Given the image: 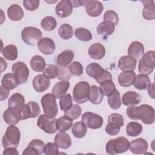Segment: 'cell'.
Instances as JSON below:
<instances>
[{
  "mask_svg": "<svg viewBox=\"0 0 155 155\" xmlns=\"http://www.w3.org/2000/svg\"><path fill=\"white\" fill-rule=\"evenodd\" d=\"M130 146L129 140L125 137L109 140L105 146V151L109 154H116L127 151Z\"/></svg>",
  "mask_w": 155,
  "mask_h": 155,
  "instance_id": "obj_1",
  "label": "cell"
},
{
  "mask_svg": "<svg viewBox=\"0 0 155 155\" xmlns=\"http://www.w3.org/2000/svg\"><path fill=\"white\" fill-rule=\"evenodd\" d=\"M21 133L15 125H10L2 139V146L4 148L8 147L17 148L20 141Z\"/></svg>",
  "mask_w": 155,
  "mask_h": 155,
  "instance_id": "obj_2",
  "label": "cell"
},
{
  "mask_svg": "<svg viewBox=\"0 0 155 155\" xmlns=\"http://www.w3.org/2000/svg\"><path fill=\"white\" fill-rule=\"evenodd\" d=\"M86 72L89 76L94 78L99 84L107 79L112 80L111 74L104 69L97 63L94 62L88 64L86 68Z\"/></svg>",
  "mask_w": 155,
  "mask_h": 155,
  "instance_id": "obj_3",
  "label": "cell"
},
{
  "mask_svg": "<svg viewBox=\"0 0 155 155\" xmlns=\"http://www.w3.org/2000/svg\"><path fill=\"white\" fill-rule=\"evenodd\" d=\"M90 84L85 81L78 82L73 90V98L78 104H84L89 100Z\"/></svg>",
  "mask_w": 155,
  "mask_h": 155,
  "instance_id": "obj_4",
  "label": "cell"
},
{
  "mask_svg": "<svg viewBox=\"0 0 155 155\" xmlns=\"http://www.w3.org/2000/svg\"><path fill=\"white\" fill-rule=\"evenodd\" d=\"M154 67V51L153 50L148 51L143 54L142 58L139 60L138 71L140 74L148 76L153 72Z\"/></svg>",
  "mask_w": 155,
  "mask_h": 155,
  "instance_id": "obj_5",
  "label": "cell"
},
{
  "mask_svg": "<svg viewBox=\"0 0 155 155\" xmlns=\"http://www.w3.org/2000/svg\"><path fill=\"white\" fill-rule=\"evenodd\" d=\"M44 114L51 118L56 116L58 112L56 97L52 93H47L44 95L41 100Z\"/></svg>",
  "mask_w": 155,
  "mask_h": 155,
  "instance_id": "obj_6",
  "label": "cell"
},
{
  "mask_svg": "<svg viewBox=\"0 0 155 155\" xmlns=\"http://www.w3.org/2000/svg\"><path fill=\"white\" fill-rule=\"evenodd\" d=\"M42 34L41 31L36 27H26L21 32V38L22 41L28 45H38L42 39Z\"/></svg>",
  "mask_w": 155,
  "mask_h": 155,
  "instance_id": "obj_7",
  "label": "cell"
},
{
  "mask_svg": "<svg viewBox=\"0 0 155 155\" xmlns=\"http://www.w3.org/2000/svg\"><path fill=\"white\" fill-rule=\"evenodd\" d=\"M137 114L139 119L147 125H151L154 122V109L148 104H142L137 107Z\"/></svg>",
  "mask_w": 155,
  "mask_h": 155,
  "instance_id": "obj_8",
  "label": "cell"
},
{
  "mask_svg": "<svg viewBox=\"0 0 155 155\" xmlns=\"http://www.w3.org/2000/svg\"><path fill=\"white\" fill-rule=\"evenodd\" d=\"M57 119L51 118L45 114H41L39 116L37 121L38 127L48 134H53L58 130Z\"/></svg>",
  "mask_w": 155,
  "mask_h": 155,
  "instance_id": "obj_9",
  "label": "cell"
},
{
  "mask_svg": "<svg viewBox=\"0 0 155 155\" xmlns=\"http://www.w3.org/2000/svg\"><path fill=\"white\" fill-rule=\"evenodd\" d=\"M12 70L19 85L27 82L30 71L25 64L20 61L16 62L12 65Z\"/></svg>",
  "mask_w": 155,
  "mask_h": 155,
  "instance_id": "obj_10",
  "label": "cell"
},
{
  "mask_svg": "<svg viewBox=\"0 0 155 155\" xmlns=\"http://www.w3.org/2000/svg\"><path fill=\"white\" fill-rule=\"evenodd\" d=\"M81 120L87 127L93 130L101 128L104 122L102 116L92 112L84 113L82 116Z\"/></svg>",
  "mask_w": 155,
  "mask_h": 155,
  "instance_id": "obj_11",
  "label": "cell"
},
{
  "mask_svg": "<svg viewBox=\"0 0 155 155\" xmlns=\"http://www.w3.org/2000/svg\"><path fill=\"white\" fill-rule=\"evenodd\" d=\"M41 111V108L37 102L33 101L29 102L24 105L20 113L21 119L35 118L39 116Z\"/></svg>",
  "mask_w": 155,
  "mask_h": 155,
  "instance_id": "obj_12",
  "label": "cell"
},
{
  "mask_svg": "<svg viewBox=\"0 0 155 155\" xmlns=\"http://www.w3.org/2000/svg\"><path fill=\"white\" fill-rule=\"evenodd\" d=\"M45 145L44 142L42 140L33 139L23 151L22 155H41L44 153Z\"/></svg>",
  "mask_w": 155,
  "mask_h": 155,
  "instance_id": "obj_13",
  "label": "cell"
},
{
  "mask_svg": "<svg viewBox=\"0 0 155 155\" xmlns=\"http://www.w3.org/2000/svg\"><path fill=\"white\" fill-rule=\"evenodd\" d=\"M25 105V99L22 94L19 93H14L8 101V108L20 114Z\"/></svg>",
  "mask_w": 155,
  "mask_h": 155,
  "instance_id": "obj_14",
  "label": "cell"
},
{
  "mask_svg": "<svg viewBox=\"0 0 155 155\" xmlns=\"http://www.w3.org/2000/svg\"><path fill=\"white\" fill-rule=\"evenodd\" d=\"M73 5L71 1L62 0L59 1L55 7V12L58 17L65 18L69 16L73 12Z\"/></svg>",
  "mask_w": 155,
  "mask_h": 155,
  "instance_id": "obj_15",
  "label": "cell"
},
{
  "mask_svg": "<svg viewBox=\"0 0 155 155\" xmlns=\"http://www.w3.org/2000/svg\"><path fill=\"white\" fill-rule=\"evenodd\" d=\"M32 85L34 89L42 93L46 91L50 85V79L44 74H40L36 76L32 81Z\"/></svg>",
  "mask_w": 155,
  "mask_h": 155,
  "instance_id": "obj_16",
  "label": "cell"
},
{
  "mask_svg": "<svg viewBox=\"0 0 155 155\" xmlns=\"http://www.w3.org/2000/svg\"><path fill=\"white\" fill-rule=\"evenodd\" d=\"M148 145L147 140L143 138H137L130 143L129 149L135 154H145L148 150Z\"/></svg>",
  "mask_w": 155,
  "mask_h": 155,
  "instance_id": "obj_17",
  "label": "cell"
},
{
  "mask_svg": "<svg viewBox=\"0 0 155 155\" xmlns=\"http://www.w3.org/2000/svg\"><path fill=\"white\" fill-rule=\"evenodd\" d=\"M85 7L87 13L91 17L100 16L104 10L103 4L99 1H87Z\"/></svg>",
  "mask_w": 155,
  "mask_h": 155,
  "instance_id": "obj_18",
  "label": "cell"
},
{
  "mask_svg": "<svg viewBox=\"0 0 155 155\" xmlns=\"http://www.w3.org/2000/svg\"><path fill=\"white\" fill-rule=\"evenodd\" d=\"M136 77V74L134 71H124L118 76L119 84L122 87H128L133 84Z\"/></svg>",
  "mask_w": 155,
  "mask_h": 155,
  "instance_id": "obj_19",
  "label": "cell"
},
{
  "mask_svg": "<svg viewBox=\"0 0 155 155\" xmlns=\"http://www.w3.org/2000/svg\"><path fill=\"white\" fill-rule=\"evenodd\" d=\"M38 47L42 53L45 55H50L54 51L56 45L54 42L51 38H44L38 44Z\"/></svg>",
  "mask_w": 155,
  "mask_h": 155,
  "instance_id": "obj_20",
  "label": "cell"
},
{
  "mask_svg": "<svg viewBox=\"0 0 155 155\" xmlns=\"http://www.w3.org/2000/svg\"><path fill=\"white\" fill-rule=\"evenodd\" d=\"M137 60L129 55L123 56L120 58L118 62V68L122 71L132 70L136 69Z\"/></svg>",
  "mask_w": 155,
  "mask_h": 155,
  "instance_id": "obj_21",
  "label": "cell"
},
{
  "mask_svg": "<svg viewBox=\"0 0 155 155\" xmlns=\"http://www.w3.org/2000/svg\"><path fill=\"white\" fill-rule=\"evenodd\" d=\"M74 58V52L71 50H65L58 55L56 64L59 67H67Z\"/></svg>",
  "mask_w": 155,
  "mask_h": 155,
  "instance_id": "obj_22",
  "label": "cell"
},
{
  "mask_svg": "<svg viewBox=\"0 0 155 155\" xmlns=\"http://www.w3.org/2000/svg\"><path fill=\"white\" fill-rule=\"evenodd\" d=\"M54 143L61 149H67L71 145V139L65 131H60L54 137Z\"/></svg>",
  "mask_w": 155,
  "mask_h": 155,
  "instance_id": "obj_23",
  "label": "cell"
},
{
  "mask_svg": "<svg viewBox=\"0 0 155 155\" xmlns=\"http://www.w3.org/2000/svg\"><path fill=\"white\" fill-rule=\"evenodd\" d=\"M70 87V82L68 81H61L57 82L53 87L51 93L56 99H60L66 94Z\"/></svg>",
  "mask_w": 155,
  "mask_h": 155,
  "instance_id": "obj_24",
  "label": "cell"
},
{
  "mask_svg": "<svg viewBox=\"0 0 155 155\" xmlns=\"http://www.w3.org/2000/svg\"><path fill=\"white\" fill-rule=\"evenodd\" d=\"M143 5L142 16L147 20H153L155 18V4L153 0L142 1Z\"/></svg>",
  "mask_w": 155,
  "mask_h": 155,
  "instance_id": "obj_25",
  "label": "cell"
},
{
  "mask_svg": "<svg viewBox=\"0 0 155 155\" xmlns=\"http://www.w3.org/2000/svg\"><path fill=\"white\" fill-rule=\"evenodd\" d=\"M88 53L92 59L99 60L104 57L105 48L102 44L94 43L89 47Z\"/></svg>",
  "mask_w": 155,
  "mask_h": 155,
  "instance_id": "obj_26",
  "label": "cell"
},
{
  "mask_svg": "<svg viewBox=\"0 0 155 155\" xmlns=\"http://www.w3.org/2000/svg\"><path fill=\"white\" fill-rule=\"evenodd\" d=\"M144 50L143 45L141 42L135 41L130 44L128 48V54L136 59H139L144 54Z\"/></svg>",
  "mask_w": 155,
  "mask_h": 155,
  "instance_id": "obj_27",
  "label": "cell"
},
{
  "mask_svg": "<svg viewBox=\"0 0 155 155\" xmlns=\"http://www.w3.org/2000/svg\"><path fill=\"white\" fill-rule=\"evenodd\" d=\"M7 15L13 21H20L24 16V11L20 5L14 4L8 8Z\"/></svg>",
  "mask_w": 155,
  "mask_h": 155,
  "instance_id": "obj_28",
  "label": "cell"
},
{
  "mask_svg": "<svg viewBox=\"0 0 155 155\" xmlns=\"http://www.w3.org/2000/svg\"><path fill=\"white\" fill-rule=\"evenodd\" d=\"M104 98V94L101 88L97 85H93L90 87L89 101L94 105L101 104Z\"/></svg>",
  "mask_w": 155,
  "mask_h": 155,
  "instance_id": "obj_29",
  "label": "cell"
},
{
  "mask_svg": "<svg viewBox=\"0 0 155 155\" xmlns=\"http://www.w3.org/2000/svg\"><path fill=\"white\" fill-rule=\"evenodd\" d=\"M140 101V96L132 91H128L122 96V102L124 105H137Z\"/></svg>",
  "mask_w": 155,
  "mask_h": 155,
  "instance_id": "obj_30",
  "label": "cell"
},
{
  "mask_svg": "<svg viewBox=\"0 0 155 155\" xmlns=\"http://www.w3.org/2000/svg\"><path fill=\"white\" fill-rule=\"evenodd\" d=\"M115 25L109 21H103L97 27L96 31L98 35L108 36L114 31Z\"/></svg>",
  "mask_w": 155,
  "mask_h": 155,
  "instance_id": "obj_31",
  "label": "cell"
},
{
  "mask_svg": "<svg viewBox=\"0 0 155 155\" xmlns=\"http://www.w3.org/2000/svg\"><path fill=\"white\" fill-rule=\"evenodd\" d=\"M3 119L8 125H16L21 120V115L10 108H7L3 113Z\"/></svg>",
  "mask_w": 155,
  "mask_h": 155,
  "instance_id": "obj_32",
  "label": "cell"
},
{
  "mask_svg": "<svg viewBox=\"0 0 155 155\" xmlns=\"http://www.w3.org/2000/svg\"><path fill=\"white\" fill-rule=\"evenodd\" d=\"M30 64L32 70L36 72L43 71L46 66L45 59L40 55L33 56L30 60Z\"/></svg>",
  "mask_w": 155,
  "mask_h": 155,
  "instance_id": "obj_33",
  "label": "cell"
},
{
  "mask_svg": "<svg viewBox=\"0 0 155 155\" xmlns=\"http://www.w3.org/2000/svg\"><path fill=\"white\" fill-rule=\"evenodd\" d=\"M18 85L13 73H8L4 74L1 80V85L8 90L15 88Z\"/></svg>",
  "mask_w": 155,
  "mask_h": 155,
  "instance_id": "obj_34",
  "label": "cell"
},
{
  "mask_svg": "<svg viewBox=\"0 0 155 155\" xmlns=\"http://www.w3.org/2000/svg\"><path fill=\"white\" fill-rule=\"evenodd\" d=\"M151 84L150 79L147 75L143 74H139L136 75L134 82L133 83L134 87L141 90H146Z\"/></svg>",
  "mask_w": 155,
  "mask_h": 155,
  "instance_id": "obj_35",
  "label": "cell"
},
{
  "mask_svg": "<svg viewBox=\"0 0 155 155\" xmlns=\"http://www.w3.org/2000/svg\"><path fill=\"white\" fill-rule=\"evenodd\" d=\"M87 132V127L82 122H76L71 126V133L78 139L84 137L86 135Z\"/></svg>",
  "mask_w": 155,
  "mask_h": 155,
  "instance_id": "obj_36",
  "label": "cell"
},
{
  "mask_svg": "<svg viewBox=\"0 0 155 155\" xmlns=\"http://www.w3.org/2000/svg\"><path fill=\"white\" fill-rule=\"evenodd\" d=\"M3 56L8 61H14L18 58V48L16 46L10 44L5 46L1 51Z\"/></svg>",
  "mask_w": 155,
  "mask_h": 155,
  "instance_id": "obj_37",
  "label": "cell"
},
{
  "mask_svg": "<svg viewBox=\"0 0 155 155\" xmlns=\"http://www.w3.org/2000/svg\"><path fill=\"white\" fill-rule=\"evenodd\" d=\"M107 101L109 106L113 110L119 108L122 105L120 94L117 90H116L111 94L108 96Z\"/></svg>",
  "mask_w": 155,
  "mask_h": 155,
  "instance_id": "obj_38",
  "label": "cell"
},
{
  "mask_svg": "<svg viewBox=\"0 0 155 155\" xmlns=\"http://www.w3.org/2000/svg\"><path fill=\"white\" fill-rule=\"evenodd\" d=\"M142 130L143 127L141 124L136 122H131L126 127V133L129 136L136 137L140 134Z\"/></svg>",
  "mask_w": 155,
  "mask_h": 155,
  "instance_id": "obj_39",
  "label": "cell"
},
{
  "mask_svg": "<svg viewBox=\"0 0 155 155\" xmlns=\"http://www.w3.org/2000/svg\"><path fill=\"white\" fill-rule=\"evenodd\" d=\"M57 128L60 131L68 130L73 125V120L69 117L64 115L57 119Z\"/></svg>",
  "mask_w": 155,
  "mask_h": 155,
  "instance_id": "obj_40",
  "label": "cell"
},
{
  "mask_svg": "<svg viewBox=\"0 0 155 155\" xmlns=\"http://www.w3.org/2000/svg\"><path fill=\"white\" fill-rule=\"evenodd\" d=\"M58 34L62 39L66 40L70 39L73 36L74 31L73 27L70 25L64 24L60 26L58 30Z\"/></svg>",
  "mask_w": 155,
  "mask_h": 155,
  "instance_id": "obj_41",
  "label": "cell"
},
{
  "mask_svg": "<svg viewBox=\"0 0 155 155\" xmlns=\"http://www.w3.org/2000/svg\"><path fill=\"white\" fill-rule=\"evenodd\" d=\"M103 93V94L107 96L111 94L116 89V86L111 79H107L100 84L99 87Z\"/></svg>",
  "mask_w": 155,
  "mask_h": 155,
  "instance_id": "obj_42",
  "label": "cell"
},
{
  "mask_svg": "<svg viewBox=\"0 0 155 155\" xmlns=\"http://www.w3.org/2000/svg\"><path fill=\"white\" fill-rule=\"evenodd\" d=\"M74 35L79 40L84 42L90 41L93 37L91 33L88 30L82 27L76 28Z\"/></svg>",
  "mask_w": 155,
  "mask_h": 155,
  "instance_id": "obj_43",
  "label": "cell"
},
{
  "mask_svg": "<svg viewBox=\"0 0 155 155\" xmlns=\"http://www.w3.org/2000/svg\"><path fill=\"white\" fill-rule=\"evenodd\" d=\"M41 25L42 28L45 30L52 31L56 28L57 25V22L54 17L48 16L42 19Z\"/></svg>",
  "mask_w": 155,
  "mask_h": 155,
  "instance_id": "obj_44",
  "label": "cell"
},
{
  "mask_svg": "<svg viewBox=\"0 0 155 155\" xmlns=\"http://www.w3.org/2000/svg\"><path fill=\"white\" fill-rule=\"evenodd\" d=\"M82 110L78 104H73L72 106L67 110L65 111L64 115L69 117L72 120L78 119L81 114Z\"/></svg>",
  "mask_w": 155,
  "mask_h": 155,
  "instance_id": "obj_45",
  "label": "cell"
},
{
  "mask_svg": "<svg viewBox=\"0 0 155 155\" xmlns=\"http://www.w3.org/2000/svg\"><path fill=\"white\" fill-rule=\"evenodd\" d=\"M73 105L72 97L70 93L65 94L59 100V106L61 110L65 111L68 110Z\"/></svg>",
  "mask_w": 155,
  "mask_h": 155,
  "instance_id": "obj_46",
  "label": "cell"
},
{
  "mask_svg": "<svg viewBox=\"0 0 155 155\" xmlns=\"http://www.w3.org/2000/svg\"><path fill=\"white\" fill-rule=\"evenodd\" d=\"M43 74L47 76L49 79H54L59 74V68L57 65L48 64L43 71Z\"/></svg>",
  "mask_w": 155,
  "mask_h": 155,
  "instance_id": "obj_47",
  "label": "cell"
},
{
  "mask_svg": "<svg viewBox=\"0 0 155 155\" xmlns=\"http://www.w3.org/2000/svg\"><path fill=\"white\" fill-rule=\"evenodd\" d=\"M68 70L71 74L75 76H81L83 74L82 65L78 61H74L71 63L68 67Z\"/></svg>",
  "mask_w": 155,
  "mask_h": 155,
  "instance_id": "obj_48",
  "label": "cell"
},
{
  "mask_svg": "<svg viewBox=\"0 0 155 155\" xmlns=\"http://www.w3.org/2000/svg\"><path fill=\"white\" fill-rule=\"evenodd\" d=\"M104 21H109L117 25L119 22V16L116 12L108 10L104 13Z\"/></svg>",
  "mask_w": 155,
  "mask_h": 155,
  "instance_id": "obj_49",
  "label": "cell"
},
{
  "mask_svg": "<svg viewBox=\"0 0 155 155\" xmlns=\"http://www.w3.org/2000/svg\"><path fill=\"white\" fill-rule=\"evenodd\" d=\"M58 146L53 142L47 143L44 149V154L45 155H57L59 154Z\"/></svg>",
  "mask_w": 155,
  "mask_h": 155,
  "instance_id": "obj_50",
  "label": "cell"
},
{
  "mask_svg": "<svg viewBox=\"0 0 155 155\" xmlns=\"http://www.w3.org/2000/svg\"><path fill=\"white\" fill-rule=\"evenodd\" d=\"M120 129V126L118 124L113 122H108L105 130L106 133L110 136H116L117 135Z\"/></svg>",
  "mask_w": 155,
  "mask_h": 155,
  "instance_id": "obj_51",
  "label": "cell"
},
{
  "mask_svg": "<svg viewBox=\"0 0 155 155\" xmlns=\"http://www.w3.org/2000/svg\"><path fill=\"white\" fill-rule=\"evenodd\" d=\"M124 119L123 116L119 113H111L108 117V122L116 123L118 124L119 126H120V127L124 126Z\"/></svg>",
  "mask_w": 155,
  "mask_h": 155,
  "instance_id": "obj_52",
  "label": "cell"
},
{
  "mask_svg": "<svg viewBox=\"0 0 155 155\" xmlns=\"http://www.w3.org/2000/svg\"><path fill=\"white\" fill-rule=\"evenodd\" d=\"M40 1L38 0H24L23 5L24 8L28 11H34L39 6Z\"/></svg>",
  "mask_w": 155,
  "mask_h": 155,
  "instance_id": "obj_53",
  "label": "cell"
},
{
  "mask_svg": "<svg viewBox=\"0 0 155 155\" xmlns=\"http://www.w3.org/2000/svg\"><path fill=\"white\" fill-rule=\"evenodd\" d=\"M58 67L59 68V74L57 78L62 81L69 80L71 76V75L70 74L71 73L70 72L69 70L67 69V67H62L59 66Z\"/></svg>",
  "mask_w": 155,
  "mask_h": 155,
  "instance_id": "obj_54",
  "label": "cell"
},
{
  "mask_svg": "<svg viewBox=\"0 0 155 155\" xmlns=\"http://www.w3.org/2000/svg\"><path fill=\"white\" fill-rule=\"evenodd\" d=\"M127 116L134 120H139L137 114V107L134 105H130L126 110Z\"/></svg>",
  "mask_w": 155,
  "mask_h": 155,
  "instance_id": "obj_55",
  "label": "cell"
},
{
  "mask_svg": "<svg viewBox=\"0 0 155 155\" xmlns=\"http://www.w3.org/2000/svg\"><path fill=\"white\" fill-rule=\"evenodd\" d=\"M3 154L7 155H18L19 153L18 152L16 148L15 147H8L4 148L3 151Z\"/></svg>",
  "mask_w": 155,
  "mask_h": 155,
  "instance_id": "obj_56",
  "label": "cell"
},
{
  "mask_svg": "<svg viewBox=\"0 0 155 155\" xmlns=\"http://www.w3.org/2000/svg\"><path fill=\"white\" fill-rule=\"evenodd\" d=\"M1 88V99L0 100L4 101L5 99H6L9 95V90L4 88L2 85L0 87Z\"/></svg>",
  "mask_w": 155,
  "mask_h": 155,
  "instance_id": "obj_57",
  "label": "cell"
},
{
  "mask_svg": "<svg viewBox=\"0 0 155 155\" xmlns=\"http://www.w3.org/2000/svg\"><path fill=\"white\" fill-rule=\"evenodd\" d=\"M148 93L152 99H154V84L151 83L147 88Z\"/></svg>",
  "mask_w": 155,
  "mask_h": 155,
  "instance_id": "obj_58",
  "label": "cell"
},
{
  "mask_svg": "<svg viewBox=\"0 0 155 155\" xmlns=\"http://www.w3.org/2000/svg\"><path fill=\"white\" fill-rule=\"evenodd\" d=\"M71 4L74 7H79L80 6L85 5L87 1H71Z\"/></svg>",
  "mask_w": 155,
  "mask_h": 155,
  "instance_id": "obj_59",
  "label": "cell"
},
{
  "mask_svg": "<svg viewBox=\"0 0 155 155\" xmlns=\"http://www.w3.org/2000/svg\"><path fill=\"white\" fill-rule=\"evenodd\" d=\"M0 58H1V62H2V63H1V71H2L3 70H4L6 69L7 66V64L6 61H4L2 57H1Z\"/></svg>",
  "mask_w": 155,
  "mask_h": 155,
  "instance_id": "obj_60",
  "label": "cell"
}]
</instances>
